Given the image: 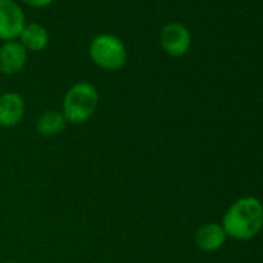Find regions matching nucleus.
Returning a JSON list of instances; mask_svg holds the SVG:
<instances>
[{"label": "nucleus", "instance_id": "6", "mask_svg": "<svg viewBox=\"0 0 263 263\" xmlns=\"http://www.w3.org/2000/svg\"><path fill=\"white\" fill-rule=\"evenodd\" d=\"M27 104L21 93L5 91L0 95V127L13 128L19 125L25 116Z\"/></svg>", "mask_w": 263, "mask_h": 263}, {"label": "nucleus", "instance_id": "12", "mask_svg": "<svg viewBox=\"0 0 263 263\" xmlns=\"http://www.w3.org/2000/svg\"><path fill=\"white\" fill-rule=\"evenodd\" d=\"M7 263H17V261H7Z\"/></svg>", "mask_w": 263, "mask_h": 263}, {"label": "nucleus", "instance_id": "3", "mask_svg": "<svg viewBox=\"0 0 263 263\" xmlns=\"http://www.w3.org/2000/svg\"><path fill=\"white\" fill-rule=\"evenodd\" d=\"M88 56L101 70L116 71L127 64L128 51L118 36L111 33H101L91 39L88 45Z\"/></svg>", "mask_w": 263, "mask_h": 263}, {"label": "nucleus", "instance_id": "2", "mask_svg": "<svg viewBox=\"0 0 263 263\" xmlns=\"http://www.w3.org/2000/svg\"><path fill=\"white\" fill-rule=\"evenodd\" d=\"M99 107V91L98 88L87 81L73 84L62 101V115L67 124L81 125L93 118Z\"/></svg>", "mask_w": 263, "mask_h": 263}, {"label": "nucleus", "instance_id": "10", "mask_svg": "<svg viewBox=\"0 0 263 263\" xmlns=\"http://www.w3.org/2000/svg\"><path fill=\"white\" fill-rule=\"evenodd\" d=\"M67 121L62 115V111L59 110H45L36 122V130L37 134L45 137V138H51L59 135L61 132L65 128Z\"/></svg>", "mask_w": 263, "mask_h": 263}, {"label": "nucleus", "instance_id": "5", "mask_svg": "<svg viewBox=\"0 0 263 263\" xmlns=\"http://www.w3.org/2000/svg\"><path fill=\"white\" fill-rule=\"evenodd\" d=\"M160 44L166 54L172 58H183L191 50L192 36L183 24L171 22L163 27L160 33Z\"/></svg>", "mask_w": 263, "mask_h": 263}, {"label": "nucleus", "instance_id": "9", "mask_svg": "<svg viewBox=\"0 0 263 263\" xmlns=\"http://www.w3.org/2000/svg\"><path fill=\"white\" fill-rule=\"evenodd\" d=\"M22 47L27 51H42L48 47L50 42V33L48 30L36 22H27L24 27L19 39H17Z\"/></svg>", "mask_w": 263, "mask_h": 263}, {"label": "nucleus", "instance_id": "7", "mask_svg": "<svg viewBox=\"0 0 263 263\" xmlns=\"http://www.w3.org/2000/svg\"><path fill=\"white\" fill-rule=\"evenodd\" d=\"M28 62V51L19 41H10L0 45V73L14 76L21 73Z\"/></svg>", "mask_w": 263, "mask_h": 263}, {"label": "nucleus", "instance_id": "8", "mask_svg": "<svg viewBox=\"0 0 263 263\" xmlns=\"http://www.w3.org/2000/svg\"><path fill=\"white\" fill-rule=\"evenodd\" d=\"M228 235L223 229L221 224L218 223H204L201 224L197 232H195V245L200 251L203 252H214L218 251L224 241H226Z\"/></svg>", "mask_w": 263, "mask_h": 263}, {"label": "nucleus", "instance_id": "11", "mask_svg": "<svg viewBox=\"0 0 263 263\" xmlns=\"http://www.w3.org/2000/svg\"><path fill=\"white\" fill-rule=\"evenodd\" d=\"M22 2L31 8H47L48 5H51L54 0H22Z\"/></svg>", "mask_w": 263, "mask_h": 263}, {"label": "nucleus", "instance_id": "1", "mask_svg": "<svg viewBox=\"0 0 263 263\" xmlns=\"http://www.w3.org/2000/svg\"><path fill=\"white\" fill-rule=\"evenodd\" d=\"M221 226L234 240H251L263 229V204L255 197L235 200L223 214Z\"/></svg>", "mask_w": 263, "mask_h": 263}, {"label": "nucleus", "instance_id": "4", "mask_svg": "<svg viewBox=\"0 0 263 263\" xmlns=\"http://www.w3.org/2000/svg\"><path fill=\"white\" fill-rule=\"evenodd\" d=\"M25 25V11L16 0H0V41H17Z\"/></svg>", "mask_w": 263, "mask_h": 263}]
</instances>
